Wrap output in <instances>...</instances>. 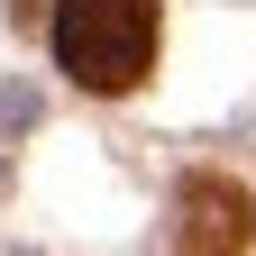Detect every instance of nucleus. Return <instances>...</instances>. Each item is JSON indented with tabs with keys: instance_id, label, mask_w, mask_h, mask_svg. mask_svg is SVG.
<instances>
[{
	"instance_id": "1",
	"label": "nucleus",
	"mask_w": 256,
	"mask_h": 256,
	"mask_svg": "<svg viewBox=\"0 0 256 256\" xmlns=\"http://www.w3.org/2000/svg\"><path fill=\"white\" fill-rule=\"evenodd\" d=\"M55 64L82 92H138L156 64V0H64L55 10Z\"/></svg>"
},
{
	"instance_id": "2",
	"label": "nucleus",
	"mask_w": 256,
	"mask_h": 256,
	"mask_svg": "<svg viewBox=\"0 0 256 256\" xmlns=\"http://www.w3.org/2000/svg\"><path fill=\"white\" fill-rule=\"evenodd\" d=\"M256 238V202L229 174H183L174 192V256H238Z\"/></svg>"
}]
</instances>
